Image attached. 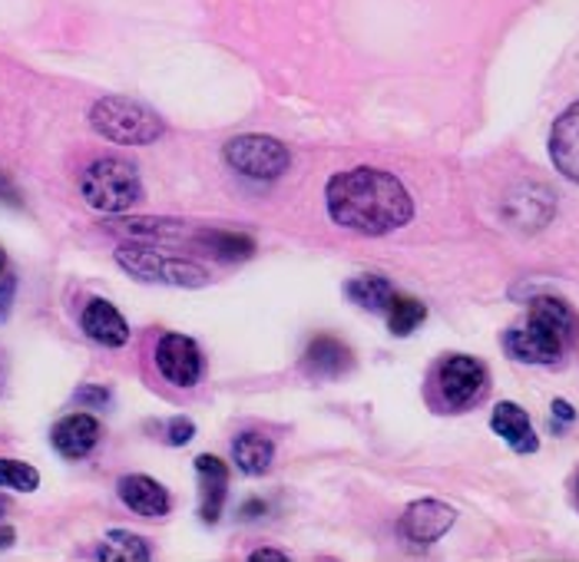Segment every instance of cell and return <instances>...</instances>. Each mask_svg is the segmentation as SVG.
I'll list each match as a JSON object with an SVG mask.
<instances>
[{"label":"cell","instance_id":"cell-1","mask_svg":"<svg viewBox=\"0 0 579 562\" xmlns=\"http://www.w3.org/2000/svg\"><path fill=\"white\" fill-rule=\"evenodd\" d=\"M325 203L332 223L361 235H387L414 219V199L404 183L371 166L332 176Z\"/></svg>","mask_w":579,"mask_h":562},{"label":"cell","instance_id":"cell-2","mask_svg":"<svg viewBox=\"0 0 579 562\" xmlns=\"http://www.w3.org/2000/svg\"><path fill=\"white\" fill-rule=\"evenodd\" d=\"M579 337L577 312L557 295H537L527 322L503 335V351L520 364H557Z\"/></svg>","mask_w":579,"mask_h":562},{"label":"cell","instance_id":"cell-3","mask_svg":"<svg viewBox=\"0 0 579 562\" xmlns=\"http://www.w3.org/2000/svg\"><path fill=\"white\" fill-rule=\"evenodd\" d=\"M94 129L119 146H149L166 132V122L159 112L129 100V97H104L90 110Z\"/></svg>","mask_w":579,"mask_h":562},{"label":"cell","instance_id":"cell-4","mask_svg":"<svg viewBox=\"0 0 579 562\" xmlns=\"http://www.w3.org/2000/svg\"><path fill=\"white\" fill-rule=\"evenodd\" d=\"M80 193L87 199V206H94L97 213H126L139 203L143 196V183H139V172L133 162L126 159H97L84 179H80Z\"/></svg>","mask_w":579,"mask_h":562},{"label":"cell","instance_id":"cell-5","mask_svg":"<svg viewBox=\"0 0 579 562\" xmlns=\"http://www.w3.org/2000/svg\"><path fill=\"white\" fill-rule=\"evenodd\" d=\"M116 262L139 282H163V285H183V288H199L209 282V272L203 265L166 255V252L153 248L149 241L119 245Z\"/></svg>","mask_w":579,"mask_h":562},{"label":"cell","instance_id":"cell-6","mask_svg":"<svg viewBox=\"0 0 579 562\" xmlns=\"http://www.w3.org/2000/svg\"><path fill=\"white\" fill-rule=\"evenodd\" d=\"M223 156L238 176L262 179V183L278 179L292 162L288 149L275 136H235L226 142Z\"/></svg>","mask_w":579,"mask_h":562},{"label":"cell","instance_id":"cell-7","mask_svg":"<svg viewBox=\"0 0 579 562\" xmlns=\"http://www.w3.org/2000/svg\"><path fill=\"white\" fill-rule=\"evenodd\" d=\"M487 381H490L487 367L477 357H467V354H454V357L441 361V367L434 374L438 397L448 411L473 407L487 394Z\"/></svg>","mask_w":579,"mask_h":562},{"label":"cell","instance_id":"cell-8","mask_svg":"<svg viewBox=\"0 0 579 562\" xmlns=\"http://www.w3.org/2000/svg\"><path fill=\"white\" fill-rule=\"evenodd\" d=\"M156 367L176 387H196L203 377V354L199 344L186 335H163L156 344Z\"/></svg>","mask_w":579,"mask_h":562},{"label":"cell","instance_id":"cell-9","mask_svg":"<svg viewBox=\"0 0 579 562\" xmlns=\"http://www.w3.org/2000/svg\"><path fill=\"white\" fill-rule=\"evenodd\" d=\"M454 520H458V513L448 503H441V500H418V503H411L404 510L398 530H401V536L408 543L431 546V543H438L454 526Z\"/></svg>","mask_w":579,"mask_h":562},{"label":"cell","instance_id":"cell-10","mask_svg":"<svg viewBox=\"0 0 579 562\" xmlns=\"http://www.w3.org/2000/svg\"><path fill=\"white\" fill-rule=\"evenodd\" d=\"M119 500H122L133 513H139V516H146V520H159V516H166V513L173 510L169 490H166L159 480L143 476V473H129V476L119 480Z\"/></svg>","mask_w":579,"mask_h":562},{"label":"cell","instance_id":"cell-11","mask_svg":"<svg viewBox=\"0 0 579 562\" xmlns=\"http://www.w3.org/2000/svg\"><path fill=\"white\" fill-rule=\"evenodd\" d=\"M53 450L67 460H84L100 444V421L94 414H70L50 431Z\"/></svg>","mask_w":579,"mask_h":562},{"label":"cell","instance_id":"cell-12","mask_svg":"<svg viewBox=\"0 0 579 562\" xmlns=\"http://www.w3.org/2000/svg\"><path fill=\"white\" fill-rule=\"evenodd\" d=\"M550 159L557 172H563L570 183L579 186V103L560 112V119L550 129Z\"/></svg>","mask_w":579,"mask_h":562},{"label":"cell","instance_id":"cell-13","mask_svg":"<svg viewBox=\"0 0 579 562\" xmlns=\"http://www.w3.org/2000/svg\"><path fill=\"white\" fill-rule=\"evenodd\" d=\"M490 427H493L497 437L507 441V447L517 450V453H537V447H540V437H537V431H533L527 411H523L520 404H513V401H500V404L493 407Z\"/></svg>","mask_w":579,"mask_h":562},{"label":"cell","instance_id":"cell-14","mask_svg":"<svg viewBox=\"0 0 579 562\" xmlns=\"http://www.w3.org/2000/svg\"><path fill=\"white\" fill-rule=\"evenodd\" d=\"M196 473L203 480V503L199 513L209 526L219 523L223 506H226V490H229V466L216 456V453H203L196 456Z\"/></svg>","mask_w":579,"mask_h":562},{"label":"cell","instance_id":"cell-15","mask_svg":"<svg viewBox=\"0 0 579 562\" xmlns=\"http://www.w3.org/2000/svg\"><path fill=\"white\" fill-rule=\"evenodd\" d=\"M80 325H84V332H87L90 341H97L104 347H122L129 341L126 318L116 312L110 302H104V298H90L87 302V308L80 315Z\"/></svg>","mask_w":579,"mask_h":562},{"label":"cell","instance_id":"cell-16","mask_svg":"<svg viewBox=\"0 0 579 562\" xmlns=\"http://www.w3.org/2000/svg\"><path fill=\"white\" fill-rule=\"evenodd\" d=\"M351 367V351L338 337H315L305 351V371L312 377H338Z\"/></svg>","mask_w":579,"mask_h":562},{"label":"cell","instance_id":"cell-17","mask_svg":"<svg viewBox=\"0 0 579 562\" xmlns=\"http://www.w3.org/2000/svg\"><path fill=\"white\" fill-rule=\"evenodd\" d=\"M232 460H235V466H238L242 473L262 476V473H268V466H272V460H275V447H272V441L262 437V434H238L235 444H232Z\"/></svg>","mask_w":579,"mask_h":562},{"label":"cell","instance_id":"cell-18","mask_svg":"<svg viewBox=\"0 0 579 562\" xmlns=\"http://www.w3.org/2000/svg\"><path fill=\"white\" fill-rule=\"evenodd\" d=\"M391 295H394L391 282L381 278V275H357V278H351L345 285L347 302H354L364 312H384Z\"/></svg>","mask_w":579,"mask_h":562},{"label":"cell","instance_id":"cell-19","mask_svg":"<svg viewBox=\"0 0 579 562\" xmlns=\"http://www.w3.org/2000/svg\"><path fill=\"white\" fill-rule=\"evenodd\" d=\"M384 315H387V328H391V335L408 337L411 332H418V328L424 325L428 308H424V302L394 292L391 302H387V308H384Z\"/></svg>","mask_w":579,"mask_h":562},{"label":"cell","instance_id":"cell-20","mask_svg":"<svg viewBox=\"0 0 579 562\" xmlns=\"http://www.w3.org/2000/svg\"><path fill=\"white\" fill-rule=\"evenodd\" d=\"M116 231H122L126 238L136 241H176L186 235V225L163 223V219H122V223H110Z\"/></svg>","mask_w":579,"mask_h":562},{"label":"cell","instance_id":"cell-21","mask_svg":"<svg viewBox=\"0 0 579 562\" xmlns=\"http://www.w3.org/2000/svg\"><path fill=\"white\" fill-rule=\"evenodd\" d=\"M199 241L223 262H242L255 252V241L238 231H203Z\"/></svg>","mask_w":579,"mask_h":562},{"label":"cell","instance_id":"cell-22","mask_svg":"<svg viewBox=\"0 0 579 562\" xmlns=\"http://www.w3.org/2000/svg\"><path fill=\"white\" fill-rule=\"evenodd\" d=\"M107 543H114V550H100L97 556L100 560H116V556H122V560H149V543L143 540V536H136V533H126V530H114L110 536H107Z\"/></svg>","mask_w":579,"mask_h":562},{"label":"cell","instance_id":"cell-23","mask_svg":"<svg viewBox=\"0 0 579 562\" xmlns=\"http://www.w3.org/2000/svg\"><path fill=\"white\" fill-rule=\"evenodd\" d=\"M40 483V473L30 463L20 460H0V486L3 490H17V493H33Z\"/></svg>","mask_w":579,"mask_h":562},{"label":"cell","instance_id":"cell-24","mask_svg":"<svg viewBox=\"0 0 579 562\" xmlns=\"http://www.w3.org/2000/svg\"><path fill=\"white\" fill-rule=\"evenodd\" d=\"M196 437V427H193V421H186V417H176V421H169V427H166V441L173 444V447H183V444H189Z\"/></svg>","mask_w":579,"mask_h":562},{"label":"cell","instance_id":"cell-25","mask_svg":"<svg viewBox=\"0 0 579 562\" xmlns=\"http://www.w3.org/2000/svg\"><path fill=\"white\" fill-rule=\"evenodd\" d=\"M13 288H17V282H13L10 275H3V278H0V318H7V312H10Z\"/></svg>","mask_w":579,"mask_h":562},{"label":"cell","instance_id":"cell-26","mask_svg":"<svg viewBox=\"0 0 579 562\" xmlns=\"http://www.w3.org/2000/svg\"><path fill=\"white\" fill-rule=\"evenodd\" d=\"M107 401H110V394L100 387H80L77 391V404H107Z\"/></svg>","mask_w":579,"mask_h":562},{"label":"cell","instance_id":"cell-27","mask_svg":"<svg viewBox=\"0 0 579 562\" xmlns=\"http://www.w3.org/2000/svg\"><path fill=\"white\" fill-rule=\"evenodd\" d=\"M0 203H7V206H20V193L10 186V179L0 172Z\"/></svg>","mask_w":579,"mask_h":562},{"label":"cell","instance_id":"cell-28","mask_svg":"<svg viewBox=\"0 0 579 562\" xmlns=\"http://www.w3.org/2000/svg\"><path fill=\"white\" fill-rule=\"evenodd\" d=\"M553 414L560 417V421H573L577 414H573V407L567 404V401H553Z\"/></svg>","mask_w":579,"mask_h":562},{"label":"cell","instance_id":"cell-29","mask_svg":"<svg viewBox=\"0 0 579 562\" xmlns=\"http://www.w3.org/2000/svg\"><path fill=\"white\" fill-rule=\"evenodd\" d=\"M255 560H285V553H278V550H255L252 562Z\"/></svg>","mask_w":579,"mask_h":562},{"label":"cell","instance_id":"cell-30","mask_svg":"<svg viewBox=\"0 0 579 562\" xmlns=\"http://www.w3.org/2000/svg\"><path fill=\"white\" fill-rule=\"evenodd\" d=\"M3 272H7V255H3V248H0V278H3Z\"/></svg>","mask_w":579,"mask_h":562},{"label":"cell","instance_id":"cell-31","mask_svg":"<svg viewBox=\"0 0 579 562\" xmlns=\"http://www.w3.org/2000/svg\"><path fill=\"white\" fill-rule=\"evenodd\" d=\"M3 513H7V500L0 496V516H3Z\"/></svg>","mask_w":579,"mask_h":562}]
</instances>
